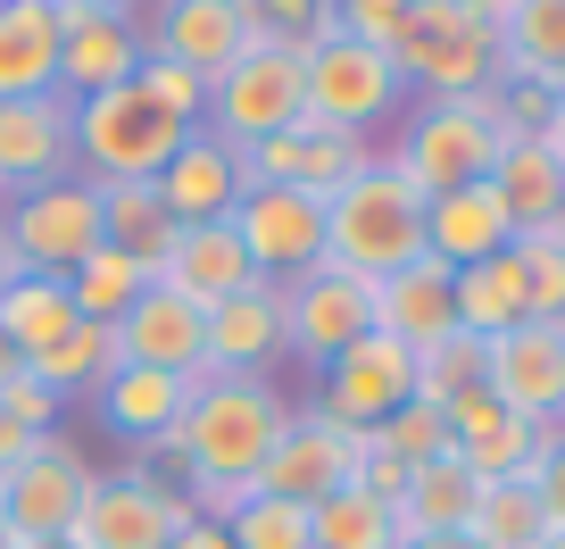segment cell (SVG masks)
Listing matches in <instances>:
<instances>
[{
	"label": "cell",
	"mask_w": 565,
	"mask_h": 549,
	"mask_svg": "<svg viewBox=\"0 0 565 549\" xmlns=\"http://www.w3.org/2000/svg\"><path fill=\"white\" fill-rule=\"evenodd\" d=\"M416 0H333V34H358V42H391L399 18Z\"/></svg>",
	"instance_id": "cell-46"
},
{
	"label": "cell",
	"mask_w": 565,
	"mask_h": 549,
	"mask_svg": "<svg viewBox=\"0 0 565 549\" xmlns=\"http://www.w3.org/2000/svg\"><path fill=\"white\" fill-rule=\"evenodd\" d=\"M515 266H524V300L541 325H565V250L548 233H524L515 242Z\"/></svg>",
	"instance_id": "cell-44"
},
{
	"label": "cell",
	"mask_w": 565,
	"mask_h": 549,
	"mask_svg": "<svg viewBox=\"0 0 565 549\" xmlns=\"http://www.w3.org/2000/svg\"><path fill=\"white\" fill-rule=\"evenodd\" d=\"M117 367H125V350H117V325H75V334L58 341V350L25 358V374H34L42 391H58V400H92V391H100Z\"/></svg>",
	"instance_id": "cell-35"
},
{
	"label": "cell",
	"mask_w": 565,
	"mask_h": 549,
	"mask_svg": "<svg viewBox=\"0 0 565 549\" xmlns=\"http://www.w3.org/2000/svg\"><path fill=\"white\" fill-rule=\"evenodd\" d=\"M491 192H499V209H508V233H515V242H524V233H541L548 217H557V200H565L557 150H548V142H508V150H499V167H491Z\"/></svg>",
	"instance_id": "cell-31"
},
{
	"label": "cell",
	"mask_w": 565,
	"mask_h": 549,
	"mask_svg": "<svg viewBox=\"0 0 565 549\" xmlns=\"http://www.w3.org/2000/svg\"><path fill=\"white\" fill-rule=\"evenodd\" d=\"M466 541H475V549H541L548 516H541V499H532V483H482Z\"/></svg>",
	"instance_id": "cell-38"
},
{
	"label": "cell",
	"mask_w": 565,
	"mask_h": 549,
	"mask_svg": "<svg viewBox=\"0 0 565 549\" xmlns=\"http://www.w3.org/2000/svg\"><path fill=\"white\" fill-rule=\"evenodd\" d=\"M350 475H358V433L308 400V408H291L275 458L258 466V492L266 499H291V508H317V499L350 492Z\"/></svg>",
	"instance_id": "cell-12"
},
{
	"label": "cell",
	"mask_w": 565,
	"mask_h": 549,
	"mask_svg": "<svg viewBox=\"0 0 565 549\" xmlns=\"http://www.w3.org/2000/svg\"><path fill=\"white\" fill-rule=\"evenodd\" d=\"M374 334H391L399 350H433V341L458 334V300H449V266L424 250L399 275L374 284Z\"/></svg>",
	"instance_id": "cell-23"
},
{
	"label": "cell",
	"mask_w": 565,
	"mask_h": 549,
	"mask_svg": "<svg viewBox=\"0 0 565 549\" xmlns=\"http://www.w3.org/2000/svg\"><path fill=\"white\" fill-rule=\"evenodd\" d=\"M0 209H9V192H0Z\"/></svg>",
	"instance_id": "cell-59"
},
{
	"label": "cell",
	"mask_w": 565,
	"mask_h": 549,
	"mask_svg": "<svg viewBox=\"0 0 565 549\" xmlns=\"http://www.w3.org/2000/svg\"><path fill=\"white\" fill-rule=\"evenodd\" d=\"M482 391L532 425H557L565 416V325H508L499 341H482Z\"/></svg>",
	"instance_id": "cell-15"
},
{
	"label": "cell",
	"mask_w": 565,
	"mask_h": 549,
	"mask_svg": "<svg viewBox=\"0 0 565 549\" xmlns=\"http://www.w3.org/2000/svg\"><path fill=\"white\" fill-rule=\"evenodd\" d=\"M51 9H67V18H141L150 0H51Z\"/></svg>",
	"instance_id": "cell-48"
},
{
	"label": "cell",
	"mask_w": 565,
	"mask_h": 549,
	"mask_svg": "<svg viewBox=\"0 0 565 549\" xmlns=\"http://www.w3.org/2000/svg\"><path fill=\"white\" fill-rule=\"evenodd\" d=\"M18 374H25V358H18V350H9V334H0V391L18 383Z\"/></svg>",
	"instance_id": "cell-51"
},
{
	"label": "cell",
	"mask_w": 565,
	"mask_h": 549,
	"mask_svg": "<svg viewBox=\"0 0 565 549\" xmlns=\"http://www.w3.org/2000/svg\"><path fill=\"white\" fill-rule=\"evenodd\" d=\"M9 284H18V258H9V242H0V292H9Z\"/></svg>",
	"instance_id": "cell-55"
},
{
	"label": "cell",
	"mask_w": 565,
	"mask_h": 549,
	"mask_svg": "<svg viewBox=\"0 0 565 549\" xmlns=\"http://www.w3.org/2000/svg\"><path fill=\"white\" fill-rule=\"evenodd\" d=\"M200 101L209 84L167 59H141L134 84L75 101V176L84 183H150L183 142L200 134Z\"/></svg>",
	"instance_id": "cell-1"
},
{
	"label": "cell",
	"mask_w": 565,
	"mask_h": 549,
	"mask_svg": "<svg viewBox=\"0 0 565 549\" xmlns=\"http://www.w3.org/2000/svg\"><path fill=\"white\" fill-rule=\"evenodd\" d=\"M233 242H242L249 275L258 284H291L308 266H324V200H300V192H275V183H249L242 209L225 217Z\"/></svg>",
	"instance_id": "cell-11"
},
{
	"label": "cell",
	"mask_w": 565,
	"mask_h": 549,
	"mask_svg": "<svg viewBox=\"0 0 565 549\" xmlns=\"http://www.w3.org/2000/svg\"><path fill=\"white\" fill-rule=\"evenodd\" d=\"M282 358V300L275 284H249L209 308V374H266Z\"/></svg>",
	"instance_id": "cell-24"
},
{
	"label": "cell",
	"mask_w": 565,
	"mask_h": 549,
	"mask_svg": "<svg viewBox=\"0 0 565 549\" xmlns=\"http://www.w3.org/2000/svg\"><path fill=\"white\" fill-rule=\"evenodd\" d=\"M58 408H67V400H58V391H42L34 374H18V383L0 391V416H9L18 433H58Z\"/></svg>",
	"instance_id": "cell-47"
},
{
	"label": "cell",
	"mask_w": 565,
	"mask_h": 549,
	"mask_svg": "<svg viewBox=\"0 0 565 549\" xmlns=\"http://www.w3.org/2000/svg\"><path fill=\"white\" fill-rule=\"evenodd\" d=\"M366 433L407 466V475L433 466V458H449V408H433V400H407L399 416H383V425H366Z\"/></svg>",
	"instance_id": "cell-40"
},
{
	"label": "cell",
	"mask_w": 565,
	"mask_h": 549,
	"mask_svg": "<svg viewBox=\"0 0 565 549\" xmlns=\"http://www.w3.org/2000/svg\"><path fill=\"white\" fill-rule=\"evenodd\" d=\"M541 233H548V242H557V250H565V200H557V217H548V225H541Z\"/></svg>",
	"instance_id": "cell-54"
},
{
	"label": "cell",
	"mask_w": 565,
	"mask_h": 549,
	"mask_svg": "<svg viewBox=\"0 0 565 549\" xmlns=\"http://www.w3.org/2000/svg\"><path fill=\"white\" fill-rule=\"evenodd\" d=\"M407 101H475L499 84V18L466 0H416L399 34L383 42Z\"/></svg>",
	"instance_id": "cell-4"
},
{
	"label": "cell",
	"mask_w": 565,
	"mask_h": 549,
	"mask_svg": "<svg viewBox=\"0 0 565 549\" xmlns=\"http://www.w3.org/2000/svg\"><path fill=\"white\" fill-rule=\"evenodd\" d=\"M34 442H42V433H18V425H9V416H0V475H9V466H18L25 450H34Z\"/></svg>",
	"instance_id": "cell-50"
},
{
	"label": "cell",
	"mask_w": 565,
	"mask_h": 549,
	"mask_svg": "<svg viewBox=\"0 0 565 549\" xmlns=\"http://www.w3.org/2000/svg\"><path fill=\"white\" fill-rule=\"evenodd\" d=\"M308 549H399V516L350 483V492L308 508Z\"/></svg>",
	"instance_id": "cell-37"
},
{
	"label": "cell",
	"mask_w": 565,
	"mask_h": 549,
	"mask_svg": "<svg viewBox=\"0 0 565 549\" xmlns=\"http://www.w3.org/2000/svg\"><path fill=\"white\" fill-rule=\"evenodd\" d=\"M399 549H475L466 532H441V541H399Z\"/></svg>",
	"instance_id": "cell-52"
},
{
	"label": "cell",
	"mask_w": 565,
	"mask_h": 549,
	"mask_svg": "<svg viewBox=\"0 0 565 549\" xmlns=\"http://www.w3.org/2000/svg\"><path fill=\"white\" fill-rule=\"evenodd\" d=\"M532 499H541V516H548V532H565V416L541 433V458H532Z\"/></svg>",
	"instance_id": "cell-45"
},
{
	"label": "cell",
	"mask_w": 565,
	"mask_h": 549,
	"mask_svg": "<svg viewBox=\"0 0 565 549\" xmlns=\"http://www.w3.org/2000/svg\"><path fill=\"white\" fill-rule=\"evenodd\" d=\"M92 192H100V225H108V242L159 275L167 250H175V217L159 209V183H92Z\"/></svg>",
	"instance_id": "cell-34"
},
{
	"label": "cell",
	"mask_w": 565,
	"mask_h": 549,
	"mask_svg": "<svg viewBox=\"0 0 565 549\" xmlns=\"http://www.w3.org/2000/svg\"><path fill=\"white\" fill-rule=\"evenodd\" d=\"M499 75L557 84L565 75V0H508L499 9Z\"/></svg>",
	"instance_id": "cell-32"
},
{
	"label": "cell",
	"mask_w": 565,
	"mask_h": 549,
	"mask_svg": "<svg viewBox=\"0 0 565 549\" xmlns=\"http://www.w3.org/2000/svg\"><path fill=\"white\" fill-rule=\"evenodd\" d=\"M407 400H416V350H399L391 334H366V341H350L333 367H317V408L341 416L350 433L399 416Z\"/></svg>",
	"instance_id": "cell-14"
},
{
	"label": "cell",
	"mask_w": 565,
	"mask_h": 549,
	"mask_svg": "<svg viewBox=\"0 0 565 549\" xmlns=\"http://www.w3.org/2000/svg\"><path fill=\"white\" fill-rule=\"evenodd\" d=\"M391 117H407V84L391 67V51L358 34H324L308 51V125H333V134L366 142Z\"/></svg>",
	"instance_id": "cell-7"
},
{
	"label": "cell",
	"mask_w": 565,
	"mask_h": 549,
	"mask_svg": "<svg viewBox=\"0 0 565 549\" xmlns=\"http://www.w3.org/2000/svg\"><path fill=\"white\" fill-rule=\"evenodd\" d=\"M150 183H159V209L175 217V225H225V217L242 209V192H249V167H242V150H225L216 134H192Z\"/></svg>",
	"instance_id": "cell-21"
},
{
	"label": "cell",
	"mask_w": 565,
	"mask_h": 549,
	"mask_svg": "<svg viewBox=\"0 0 565 549\" xmlns=\"http://www.w3.org/2000/svg\"><path fill=\"white\" fill-rule=\"evenodd\" d=\"M424 217H433V200L374 150V159L324 200V266L383 284V275H399L407 258H424Z\"/></svg>",
	"instance_id": "cell-3"
},
{
	"label": "cell",
	"mask_w": 565,
	"mask_h": 549,
	"mask_svg": "<svg viewBox=\"0 0 565 549\" xmlns=\"http://www.w3.org/2000/svg\"><path fill=\"white\" fill-rule=\"evenodd\" d=\"M192 525V499H159L125 475H92L84 508L67 525V549H167Z\"/></svg>",
	"instance_id": "cell-16"
},
{
	"label": "cell",
	"mask_w": 565,
	"mask_h": 549,
	"mask_svg": "<svg viewBox=\"0 0 565 549\" xmlns=\"http://www.w3.org/2000/svg\"><path fill=\"white\" fill-rule=\"evenodd\" d=\"M548 150H557V167H565V108H557V125H548Z\"/></svg>",
	"instance_id": "cell-53"
},
{
	"label": "cell",
	"mask_w": 565,
	"mask_h": 549,
	"mask_svg": "<svg viewBox=\"0 0 565 549\" xmlns=\"http://www.w3.org/2000/svg\"><path fill=\"white\" fill-rule=\"evenodd\" d=\"M249 34L282 51H317L333 34V0H249Z\"/></svg>",
	"instance_id": "cell-43"
},
{
	"label": "cell",
	"mask_w": 565,
	"mask_h": 549,
	"mask_svg": "<svg viewBox=\"0 0 565 549\" xmlns=\"http://www.w3.org/2000/svg\"><path fill=\"white\" fill-rule=\"evenodd\" d=\"M466 9H491V18H499V9H508V0H466Z\"/></svg>",
	"instance_id": "cell-56"
},
{
	"label": "cell",
	"mask_w": 565,
	"mask_h": 549,
	"mask_svg": "<svg viewBox=\"0 0 565 549\" xmlns=\"http://www.w3.org/2000/svg\"><path fill=\"white\" fill-rule=\"evenodd\" d=\"M167 549H233V532H225V525H209V516H192V525H183Z\"/></svg>",
	"instance_id": "cell-49"
},
{
	"label": "cell",
	"mask_w": 565,
	"mask_h": 549,
	"mask_svg": "<svg viewBox=\"0 0 565 549\" xmlns=\"http://www.w3.org/2000/svg\"><path fill=\"white\" fill-rule=\"evenodd\" d=\"M541 433L548 425H532V416L499 408L491 391H475V400L449 408V458H458L475 483H524L532 458H541Z\"/></svg>",
	"instance_id": "cell-20"
},
{
	"label": "cell",
	"mask_w": 565,
	"mask_h": 549,
	"mask_svg": "<svg viewBox=\"0 0 565 549\" xmlns=\"http://www.w3.org/2000/svg\"><path fill=\"white\" fill-rule=\"evenodd\" d=\"M366 159H374V142H350V134H333V125H308V117L291 125V134H275V142L242 150L249 183H275V192H300V200H333Z\"/></svg>",
	"instance_id": "cell-17"
},
{
	"label": "cell",
	"mask_w": 565,
	"mask_h": 549,
	"mask_svg": "<svg viewBox=\"0 0 565 549\" xmlns=\"http://www.w3.org/2000/svg\"><path fill=\"white\" fill-rule=\"evenodd\" d=\"M92 408H100V425L117 433V442H150V433H175L183 408H192V383L167 367H117L100 391H92Z\"/></svg>",
	"instance_id": "cell-27"
},
{
	"label": "cell",
	"mask_w": 565,
	"mask_h": 549,
	"mask_svg": "<svg viewBox=\"0 0 565 549\" xmlns=\"http://www.w3.org/2000/svg\"><path fill=\"white\" fill-rule=\"evenodd\" d=\"M291 400L266 374H200L192 408H183V450H192V483H225V492H258V466L275 458Z\"/></svg>",
	"instance_id": "cell-2"
},
{
	"label": "cell",
	"mask_w": 565,
	"mask_h": 549,
	"mask_svg": "<svg viewBox=\"0 0 565 549\" xmlns=\"http://www.w3.org/2000/svg\"><path fill=\"white\" fill-rule=\"evenodd\" d=\"M541 549H565V532H548V541H541Z\"/></svg>",
	"instance_id": "cell-58"
},
{
	"label": "cell",
	"mask_w": 565,
	"mask_h": 549,
	"mask_svg": "<svg viewBox=\"0 0 565 549\" xmlns=\"http://www.w3.org/2000/svg\"><path fill=\"white\" fill-rule=\"evenodd\" d=\"M499 150H508V134H499V117H491V92H475V101H407V125H399V142H391L383 159L399 167L424 200H441V192H458V183H491Z\"/></svg>",
	"instance_id": "cell-5"
},
{
	"label": "cell",
	"mask_w": 565,
	"mask_h": 549,
	"mask_svg": "<svg viewBox=\"0 0 565 549\" xmlns=\"http://www.w3.org/2000/svg\"><path fill=\"white\" fill-rule=\"evenodd\" d=\"M233 549H308V508H291V499H266L249 492L242 508H233Z\"/></svg>",
	"instance_id": "cell-42"
},
{
	"label": "cell",
	"mask_w": 565,
	"mask_h": 549,
	"mask_svg": "<svg viewBox=\"0 0 565 549\" xmlns=\"http://www.w3.org/2000/svg\"><path fill=\"white\" fill-rule=\"evenodd\" d=\"M0 242H9L18 275H75V266L108 242L100 192H92L84 176H58V183H42V192H18L0 209Z\"/></svg>",
	"instance_id": "cell-9"
},
{
	"label": "cell",
	"mask_w": 565,
	"mask_h": 549,
	"mask_svg": "<svg viewBox=\"0 0 565 549\" xmlns=\"http://www.w3.org/2000/svg\"><path fill=\"white\" fill-rule=\"evenodd\" d=\"M159 284L183 292L192 308H216V300H233V292H249L258 275H249V258H242V242H233V225H175V250H167Z\"/></svg>",
	"instance_id": "cell-26"
},
{
	"label": "cell",
	"mask_w": 565,
	"mask_h": 549,
	"mask_svg": "<svg viewBox=\"0 0 565 549\" xmlns=\"http://www.w3.org/2000/svg\"><path fill=\"white\" fill-rule=\"evenodd\" d=\"M508 242H515V233H508V209H499L491 183H458V192H441V200H433V217H424V250H433L449 275L499 258Z\"/></svg>",
	"instance_id": "cell-25"
},
{
	"label": "cell",
	"mask_w": 565,
	"mask_h": 549,
	"mask_svg": "<svg viewBox=\"0 0 565 549\" xmlns=\"http://www.w3.org/2000/svg\"><path fill=\"white\" fill-rule=\"evenodd\" d=\"M117 350H125V367H167L183 383H200L209 374V308H192L183 292H167L150 275V292L117 317Z\"/></svg>",
	"instance_id": "cell-19"
},
{
	"label": "cell",
	"mask_w": 565,
	"mask_h": 549,
	"mask_svg": "<svg viewBox=\"0 0 565 549\" xmlns=\"http://www.w3.org/2000/svg\"><path fill=\"white\" fill-rule=\"evenodd\" d=\"M75 325H84V317H75V300H67V275H18V284L0 292V334H9L18 358L58 350Z\"/></svg>",
	"instance_id": "cell-33"
},
{
	"label": "cell",
	"mask_w": 565,
	"mask_h": 549,
	"mask_svg": "<svg viewBox=\"0 0 565 549\" xmlns=\"http://www.w3.org/2000/svg\"><path fill=\"white\" fill-rule=\"evenodd\" d=\"M92 492V458L67 433H42L9 475H0V549H67V525Z\"/></svg>",
	"instance_id": "cell-8"
},
{
	"label": "cell",
	"mask_w": 565,
	"mask_h": 549,
	"mask_svg": "<svg viewBox=\"0 0 565 549\" xmlns=\"http://www.w3.org/2000/svg\"><path fill=\"white\" fill-rule=\"evenodd\" d=\"M58 92V9L51 0H0V101Z\"/></svg>",
	"instance_id": "cell-28"
},
{
	"label": "cell",
	"mask_w": 565,
	"mask_h": 549,
	"mask_svg": "<svg viewBox=\"0 0 565 549\" xmlns=\"http://www.w3.org/2000/svg\"><path fill=\"white\" fill-rule=\"evenodd\" d=\"M141 25L134 18H67L58 9V101H100L141 75Z\"/></svg>",
	"instance_id": "cell-22"
},
{
	"label": "cell",
	"mask_w": 565,
	"mask_h": 549,
	"mask_svg": "<svg viewBox=\"0 0 565 549\" xmlns=\"http://www.w3.org/2000/svg\"><path fill=\"white\" fill-rule=\"evenodd\" d=\"M58 176H75V101H0V192L18 200Z\"/></svg>",
	"instance_id": "cell-18"
},
{
	"label": "cell",
	"mask_w": 565,
	"mask_h": 549,
	"mask_svg": "<svg viewBox=\"0 0 565 549\" xmlns=\"http://www.w3.org/2000/svg\"><path fill=\"white\" fill-rule=\"evenodd\" d=\"M300 117H308V51H282V42H249L200 101V134H216L225 150H258Z\"/></svg>",
	"instance_id": "cell-6"
},
{
	"label": "cell",
	"mask_w": 565,
	"mask_h": 549,
	"mask_svg": "<svg viewBox=\"0 0 565 549\" xmlns=\"http://www.w3.org/2000/svg\"><path fill=\"white\" fill-rule=\"evenodd\" d=\"M475 391H482V341L475 334H449V341H433V350H416V400L458 408V400H475Z\"/></svg>",
	"instance_id": "cell-39"
},
{
	"label": "cell",
	"mask_w": 565,
	"mask_h": 549,
	"mask_svg": "<svg viewBox=\"0 0 565 549\" xmlns=\"http://www.w3.org/2000/svg\"><path fill=\"white\" fill-rule=\"evenodd\" d=\"M475 499H482V483L466 475L458 458H433V466H416L407 475V492H399V541H441V532H466L475 525Z\"/></svg>",
	"instance_id": "cell-30"
},
{
	"label": "cell",
	"mask_w": 565,
	"mask_h": 549,
	"mask_svg": "<svg viewBox=\"0 0 565 549\" xmlns=\"http://www.w3.org/2000/svg\"><path fill=\"white\" fill-rule=\"evenodd\" d=\"M141 292H150V266L125 258L117 242H100V250H92V258L67 275V300H75V317H84V325H117Z\"/></svg>",
	"instance_id": "cell-36"
},
{
	"label": "cell",
	"mask_w": 565,
	"mask_h": 549,
	"mask_svg": "<svg viewBox=\"0 0 565 549\" xmlns=\"http://www.w3.org/2000/svg\"><path fill=\"white\" fill-rule=\"evenodd\" d=\"M134 25H141V51L183 67V75H200V84H216V75L258 42L233 0H150Z\"/></svg>",
	"instance_id": "cell-13"
},
{
	"label": "cell",
	"mask_w": 565,
	"mask_h": 549,
	"mask_svg": "<svg viewBox=\"0 0 565 549\" xmlns=\"http://www.w3.org/2000/svg\"><path fill=\"white\" fill-rule=\"evenodd\" d=\"M548 101H557V108H565V75H557V84H548Z\"/></svg>",
	"instance_id": "cell-57"
},
{
	"label": "cell",
	"mask_w": 565,
	"mask_h": 549,
	"mask_svg": "<svg viewBox=\"0 0 565 549\" xmlns=\"http://www.w3.org/2000/svg\"><path fill=\"white\" fill-rule=\"evenodd\" d=\"M117 475L159 492V499H192V450H183V433H150V442H125Z\"/></svg>",
	"instance_id": "cell-41"
},
{
	"label": "cell",
	"mask_w": 565,
	"mask_h": 549,
	"mask_svg": "<svg viewBox=\"0 0 565 549\" xmlns=\"http://www.w3.org/2000/svg\"><path fill=\"white\" fill-rule=\"evenodd\" d=\"M449 300H458V334H475V341H499L508 325H524L532 300H524L515 242L499 250V258H482V266H458V275H449Z\"/></svg>",
	"instance_id": "cell-29"
},
{
	"label": "cell",
	"mask_w": 565,
	"mask_h": 549,
	"mask_svg": "<svg viewBox=\"0 0 565 549\" xmlns=\"http://www.w3.org/2000/svg\"><path fill=\"white\" fill-rule=\"evenodd\" d=\"M275 300H282V350L308 367H333L350 341L374 334V284L341 275V266H308V275L275 284Z\"/></svg>",
	"instance_id": "cell-10"
}]
</instances>
